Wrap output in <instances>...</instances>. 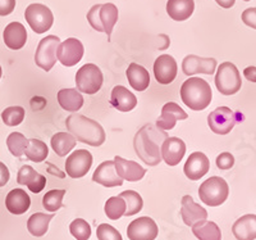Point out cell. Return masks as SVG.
Returning <instances> with one entry per match:
<instances>
[{"label":"cell","mask_w":256,"mask_h":240,"mask_svg":"<svg viewBox=\"0 0 256 240\" xmlns=\"http://www.w3.org/2000/svg\"><path fill=\"white\" fill-rule=\"evenodd\" d=\"M216 70V61L214 58H200L190 54L182 62V71L187 76L196 74L212 75Z\"/></svg>","instance_id":"15"},{"label":"cell","mask_w":256,"mask_h":240,"mask_svg":"<svg viewBox=\"0 0 256 240\" xmlns=\"http://www.w3.org/2000/svg\"><path fill=\"white\" fill-rule=\"evenodd\" d=\"M230 195V186L227 181L219 176H212L205 180L198 187V196L201 202L210 207H218L227 200Z\"/></svg>","instance_id":"5"},{"label":"cell","mask_w":256,"mask_h":240,"mask_svg":"<svg viewBox=\"0 0 256 240\" xmlns=\"http://www.w3.org/2000/svg\"><path fill=\"white\" fill-rule=\"evenodd\" d=\"M52 148L59 157H66L70 150L74 149L77 144V139L70 132H56L52 135Z\"/></svg>","instance_id":"30"},{"label":"cell","mask_w":256,"mask_h":240,"mask_svg":"<svg viewBox=\"0 0 256 240\" xmlns=\"http://www.w3.org/2000/svg\"><path fill=\"white\" fill-rule=\"evenodd\" d=\"M110 104L120 112H130L137 106V98L122 85L114 86L110 95Z\"/></svg>","instance_id":"24"},{"label":"cell","mask_w":256,"mask_h":240,"mask_svg":"<svg viewBox=\"0 0 256 240\" xmlns=\"http://www.w3.org/2000/svg\"><path fill=\"white\" fill-rule=\"evenodd\" d=\"M242 114L232 111L228 107H218L208 116V125L214 134L227 135L232 131L237 122H241Z\"/></svg>","instance_id":"7"},{"label":"cell","mask_w":256,"mask_h":240,"mask_svg":"<svg viewBox=\"0 0 256 240\" xmlns=\"http://www.w3.org/2000/svg\"><path fill=\"white\" fill-rule=\"evenodd\" d=\"M210 170V162L209 158L204 153L195 152L190 154L187 158L186 164H184V175L187 176V179L191 181H198L202 176L206 175Z\"/></svg>","instance_id":"16"},{"label":"cell","mask_w":256,"mask_h":240,"mask_svg":"<svg viewBox=\"0 0 256 240\" xmlns=\"http://www.w3.org/2000/svg\"><path fill=\"white\" fill-rule=\"evenodd\" d=\"M16 0H0V16L6 17L14 11Z\"/></svg>","instance_id":"43"},{"label":"cell","mask_w":256,"mask_h":240,"mask_svg":"<svg viewBox=\"0 0 256 240\" xmlns=\"http://www.w3.org/2000/svg\"><path fill=\"white\" fill-rule=\"evenodd\" d=\"M24 18L32 31L36 34L46 33L54 24V16H52V11L44 4H30L24 12Z\"/></svg>","instance_id":"9"},{"label":"cell","mask_w":256,"mask_h":240,"mask_svg":"<svg viewBox=\"0 0 256 240\" xmlns=\"http://www.w3.org/2000/svg\"><path fill=\"white\" fill-rule=\"evenodd\" d=\"M66 195V190H50L42 198V205L48 212H56L63 207V198Z\"/></svg>","instance_id":"38"},{"label":"cell","mask_w":256,"mask_h":240,"mask_svg":"<svg viewBox=\"0 0 256 240\" xmlns=\"http://www.w3.org/2000/svg\"><path fill=\"white\" fill-rule=\"evenodd\" d=\"M70 231L77 240H88L91 236V226L84 218H76L70 225Z\"/></svg>","instance_id":"39"},{"label":"cell","mask_w":256,"mask_h":240,"mask_svg":"<svg viewBox=\"0 0 256 240\" xmlns=\"http://www.w3.org/2000/svg\"><path fill=\"white\" fill-rule=\"evenodd\" d=\"M24 154L30 161L40 163L46 159L48 154H49V148L44 141L38 140V139H30Z\"/></svg>","instance_id":"33"},{"label":"cell","mask_w":256,"mask_h":240,"mask_svg":"<svg viewBox=\"0 0 256 240\" xmlns=\"http://www.w3.org/2000/svg\"><path fill=\"white\" fill-rule=\"evenodd\" d=\"M84 53V45L80 40L74 38H70L60 43L56 52L58 61L66 67H73L82 59Z\"/></svg>","instance_id":"13"},{"label":"cell","mask_w":256,"mask_h":240,"mask_svg":"<svg viewBox=\"0 0 256 240\" xmlns=\"http://www.w3.org/2000/svg\"><path fill=\"white\" fill-rule=\"evenodd\" d=\"M192 232L198 240H222L220 228L212 221H198L192 226Z\"/></svg>","instance_id":"31"},{"label":"cell","mask_w":256,"mask_h":240,"mask_svg":"<svg viewBox=\"0 0 256 240\" xmlns=\"http://www.w3.org/2000/svg\"><path fill=\"white\" fill-rule=\"evenodd\" d=\"M186 153V144L180 138H166L162 145V158L168 166H177Z\"/></svg>","instance_id":"20"},{"label":"cell","mask_w":256,"mask_h":240,"mask_svg":"<svg viewBox=\"0 0 256 240\" xmlns=\"http://www.w3.org/2000/svg\"><path fill=\"white\" fill-rule=\"evenodd\" d=\"M232 232L237 240L256 239V214H244L233 223Z\"/></svg>","instance_id":"26"},{"label":"cell","mask_w":256,"mask_h":240,"mask_svg":"<svg viewBox=\"0 0 256 240\" xmlns=\"http://www.w3.org/2000/svg\"><path fill=\"white\" fill-rule=\"evenodd\" d=\"M195 11L194 0H168L166 3V13L174 21L188 20Z\"/></svg>","instance_id":"28"},{"label":"cell","mask_w":256,"mask_h":240,"mask_svg":"<svg viewBox=\"0 0 256 240\" xmlns=\"http://www.w3.org/2000/svg\"><path fill=\"white\" fill-rule=\"evenodd\" d=\"M212 88L205 80L191 77L180 86V99L192 111H204L212 103Z\"/></svg>","instance_id":"3"},{"label":"cell","mask_w":256,"mask_h":240,"mask_svg":"<svg viewBox=\"0 0 256 240\" xmlns=\"http://www.w3.org/2000/svg\"><path fill=\"white\" fill-rule=\"evenodd\" d=\"M244 2H250V0H244Z\"/></svg>","instance_id":"48"},{"label":"cell","mask_w":256,"mask_h":240,"mask_svg":"<svg viewBox=\"0 0 256 240\" xmlns=\"http://www.w3.org/2000/svg\"><path fill=\"white\" fill-rule=\"evenodd\" d=\"M244 76L251 82H256V67L255 66H248V68H244Z\"/></svg>","instance_id":"45"},{"label":"cell","mask_w":256,"mask_h":240,"mask_svg":"<svg viewBox=\"0 0 256 240\" xmlns=\"http://www.w3.org/2000/svg\"><path fill=\"white\" fill-rule=\"evenodd\" d=\"M31 199L22 189H13L6 198V207L12 214H24L28 211Z\"/></svg>","instance_id":"25"},{"label":"cell","mask_w":256,"mask_h":240,"mask_svg":"<svg viewBox=\"0 0 256 240\" xmlns=\"http://www.w3.org/2000/svg\"><path fill=\"white\" fill-rule=\"evenodd\" d=\"M169 138L166 131L148 123L136 132L134 147L138 158L148 166H156L162 162V145Z\"/></svg>","instance_id":"1"},{"label":"cell","mask_w":256,"mask_h":240,"mask_svg":"<svg viewBox=\"0 0 256 240\" xmlns=\"http://www.w3.org/2000/svg\"><path fill=\"white\" fill-rule=\"evenodd\" d=\"M180 204H182L180 216H182V220L187 226L192 227L198 221H204L208 218L206 209L204 207H201L200 204H198L191 195H184L182 198Z\"/></svg>","instance_id":"19"},{"label":"cell","mask_w":256,"mask_h":240,"mask_svg":"<svg viewBox=\"0 0 256 240\" xmlns=\"http://www.w3.org/2000/svg\"><path fill=\"white\" fill-rule=\"evenodd\" d=\"M17 182L20 185H26L32 193H40L44 190L46 185V177L41 173L36 172L31 166H22L18 171Z\"/></svg>","instance_id":"21"},{"label":"cell","mask_w":256,"mask_h":240,"mask_svg":"<svg viewBox=\"0 0 256 240\" xmlns=\"http://www.w3.org/2000/svg\"><path fill=\"white\" fill-rule=\"evenodd\" d=\"M59 106L67 112H77L84 106V97L77 89H62L58 91Z\"/></svg>","instance_id":"29"},{"label":"cell","mask_w":256,"mask_h":240,"mask_svg":"<svg viewBox=\"0 0 256 240\" xmlns=\"http://www.w3.org/2000/svg\"><path fill=\"white\" fill-rule=\"evenodd\" d=\"M2 74H3V71H2V67H0V79H2Z\"/></svg>","instance_id":"47"},{"label":"cell","mask_w":256,"mask_h":240,"mask_svg":"<svg viewBox=\"0 0 256 240\" xmlns=\"http://www.w3.org/2000/svg\"><path fill=\"white\" fill-rule=\"evenodd\" d=\"M91 166H92V154L88 150H74L66 162V172L72 179H81L88 175Z\"/></svg>","instance_id":"11"},{"label":"cell","mask_w":256,"mask_h":240,"mask_svg":"<svg viewBox=\"0 0 256 240\" xmlns=\"http://www.w3.org/2000/svg\"><path fill=\"white\" fill-rule=\"evenodd\" d=\"M105 214L108 216V218L116 221L120 220V217L124 216L126 209H127V205H126L124 199L122 196H112L106 200L105 203Z\"/></svg>","instance_id":"34"},{"label":"cell","mask_w":256,"mask_h":240,"mask_svg":"<svg viewBox=\"0 0 256 240\" xmlns=\"http://www.w3.org/2000/svg\"><path fill=\"white\" fill-rule=\"evenodd\" d=\"M9 177H10V175H9L8 167L0 162V187L8 184Z\"/></svg>","instance_id":"44"},{"label":"cell","mask_w":256,"mask_h":240,"mask_svg":"<svg viewBox=\"0 0 256 240\" xmlns=\"http://www.w3.org/2000/svg\"><path fill=\"white\" fill-rule=\"evenodd\" d=\"M242 22L246 26L256 30V7L255 8L244 9V13H242Z\"/></svg>","instance_id":"42"},{"label":"cell","mask_w":256,"mask_h":240,"mask_svg":"<svg viewBox=\"0 0 256 240\" xmlns=\"http://www.w3.org/2000/svg\"><path fill=\"white\" fill-rule=\"evenodd\" d=\"M104 76L99 67L92 63H86L82 66L76 74L77 90L81 93L92 95L102 89Z\"/></svg>","instance_id":"8"},{"label":"cell","mask_w":256,"mask_h":240,"mask_svg":"<svg viewBox=\"0 0 256 240\" xmlns=\"http://www.w3.org/2000/svg\"><path fill=\"white\" fill-rule=\"evenodd\" d=\"M66 126L78 141L91 147H100L106 139L104 129L99 122L82 114H70L66 120Z\"/></svg>","instance_id":"2"},{"label":"cell","mask_w":256,"mask_h":240,"mask_svg":"<svg viewBox=\"0 0 256 240\" xmlns=\"http://www.w3.org/2000/svg\"><path fill=\"white\" fill-rule=\"evenodd\" d=\"M60 45V39L56 35H49L38 43L36 49L35 63L41 70L49 72L56 63V52Z\"/></svg>","instance_id":"10"},{"label":"cell","mask_w":256,"mask_h":240,"mask_svg":"<svg viewBox=\"0 0 256 240\" xmlns=\"http://www.w3.org/2000/svg\"><path fill=\"white\" fill-rule=\"evenodd\" d=\"M233 164H234V157L230 153L224 152L216 157V167H218L219 170L227 171L232 168Z\"/></svg>","instance_id":"41"},{"label":"cell","mask_w":256,"mask_h":240,"mask_svg":"<svg viewBox=\"0 0 256 240\" xmlns=\"http://www.w3.org/2000/svg\"><path fill=\"white\" fill-rule=\"evenodd\" d=\"M120 196H122L126 202V205H127L124 216L130 217L138 213V212H141V209H142L144 207V202L141 195L137 193V191L126 190V191H122V193L120 194Z\"/></svg>","instance_id":"35"},{"label":"cell","mask_w":256,"mask_h":240,"mask_svg":"<svg viewBox=\"0 0 256 240\" xmlns=\"http://www.w3.org/2000/svg\"><path fill=\"white\" fill-rule=\"evenodd\" d=\"M126 75H127L130 85L136 91H145L148 88V85H150L148 71L145 67H142V66L137 65V63H131V65L128 66Z\"/></svg>","instance_id":"27"},{"label":"cell","mask_w":256,"mask_h":240,"mask_svg":"<svg viewBox=\"0 0 256 240\" xmlns=\"http://www.w3.org/2000/svg\"><path fill=\"white\" fill-rule=\"evenodd\" d=\"M88 21L94 30L99 33H105L108 35V41H110L112 33L118 22V8L112 3L96 4L88 11Z\"/></svg>","instance_id":"4"},{"label":"cell","mask_w":256,"mask_h":240,"mask_svg":"<svg viewBox=\"0 0 256 240\" xmlns=\"http://www.w3.org/2000/svg\"><path fill=\"white\" fill-rule=\"evenodd\" d=\"M4 43L12 50H20L26 45L27 31L26 27L20 22H10L4 29L3 33Z\"/></svg>","instance_id":"23"},{"label":"cell","mask_w":256,"mask_h":240,"mask_svg":"<svg viewBox=\"0 0 256 240\" xmlns=\"http://www.w3.org/2000/svg\"><path fill=\"white\" fill-rule=\"evenodd\" d=\"M216 86L223 95H233L238 93L242 86V80L236 66L230 62L222 63L216 71Z\"/></svg>","instance_id":"6"},{"label":"cell","mask_w":256,"mask_h":240,"mask_svg":"<svg viewBox=\"0 0 256 240\" xmlns=\"http://www.w3.org/2000/svg\"><path fill=\"white\" fill-rule=\"evenodd\" d=\"M114 163H116L118 175L123 180H127L130 182L140 181L146 173V170L142 166H140V164L134 161H127V159L122 158L120 155L114 157Z\"/></svg>","instance_id":"22"},{"label":"cell","mask_w":256,"mask_h":240,"mask_svg":"<svg viewBox=\"0 0 256 240\" xmlns=\"http://www.w3.org/2000/svg\"><path fill=\"white\" fill-rule=\"evenodd\" d=\"M177 62L169 54H163L154 62L155 79L162 85H169L177 77Z\"/></svg>","instance_id":"14"},{"label":"cell","mask_w":256,"mask_h":240,"mask_svg":"<svg viewBox=\"0 0 256 240\" xmlns=\"http://www.w3.org/2000/svg\"><path fill=\"white\" fill-rule=\"evenodd\" d=\"M96 236L99 240H123L120 232L109 223H100L96 228Z\"/></svg>","instance_id":"40"},{"label":"cell","mask_w":256,"mask_h":240,"mask_svg":"<svg viewBox=\"0 0 256 240\" xmlns=\"http://www.w3.org/2000/svg\"><path fill=\"white\" fill-rule=\"evenodd\" d=\"M187 113L178 106L177 103L169 102L162 108V114L156 121V126L159 129L168 131V130L174 129L177 121L187 120Z\"/></svg>","instance_id":"18"},{"label":"cell","mask_w":256,"mask_h":240,"mask_svg":"<svg viewBox=\"0 0 256 240\" xmlns=\"http://www.w3.org/2000/svg\"><path fill=\"white\" fill-rule=\"evenodd\" d=\"M216 2L224 9L232 8L234 6V3H236V0H216Z\"/></svg>","instance_id":"46"},{"label":"cell","mask_w":256,"mask_h":240,"mask_svg":"<svg viewBox=\"0 0 256 240\" xmlns=\"http://www.w3.org/2000/svg\"><path fill=\"white\" fill-rule=\"evenodd\" d=\"M54 218V214H46V213H34L27 221V230L34 236H44L48 232L49 228L50 221Z\"/></svg>","instance_id":"32"},{"label":"cell","mask_w":256,"mask_h":240,"mask_svg":"<svg viewBox=\"0 0 256 240\" xmlns=\"http://www.w3.org/2000/svg\"><path fill=\"white\" fill-rule=\"evenodd\" d=\"M26 112L22 107L16 106V107H8L3 111L2 113V120L6 123V126H18L20 123L24 122Z\"/></svg>","instance_id":"37"},{"label":"cell","mask_w":256,"mask_h":240,"mask_svg":"<svg viewBox=\"0 0 256 240\" xmlns=\"http://www.w3.org/2000/svg\"><path fill=\"white\" fill-rule=\"evenodd\" d=\"M6 145H8L9 152L20 158L24 154V150L28 145V139H26V136L20 132H12L6 139Z\"/></svg>","instance_id":"36"},{"label":"cell","mask_w":256,"mask_h":240,"mask_svg":"<svg viewBox=\"0 0 256 240\" xmlns=\"http://www.w3.org/2000/svg\"><path fill=\"white\" fill-rule=\"evenodd\" d=\"M92 181L105 187L122 186L123 179L118 175L114 161H105L98 166L92 175Z\"/></svg>","instance_id":"17"},{"label":"cell","mask_w":256,"mask_h":240,"mask_svg":"<svg viewBox=\"0 0 256 240\" xmlns=\"http://www.w3.org/2000/svg\"><path fill=\"white\" fill-rule=\"evenodd\" d=\"M158 232V225L150 217H138L127 227V236L130 240H155Z\"/></svg>","instance_id":"12"}]
</instances>
